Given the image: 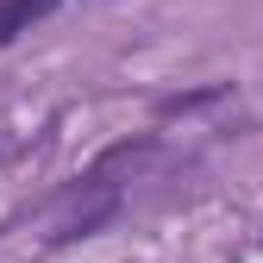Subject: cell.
Returning a JSON list of instances; mask_svg holds the SVG:
<instances>
[{"label":"cell","mask_w":263,"mask_h":263,"mask_svg":"<svg viewBox=\"0 0 263 263\" xmlns=\"http://www.w3.org/2000/svg\"><path fill=\"white\" fill-rule=\"evenodd\" d=\"M63 0H0V44H13L19 31H31L44 13H57Z\"/></svg>","instance_id":"6da1fadb"}]
</instances>
